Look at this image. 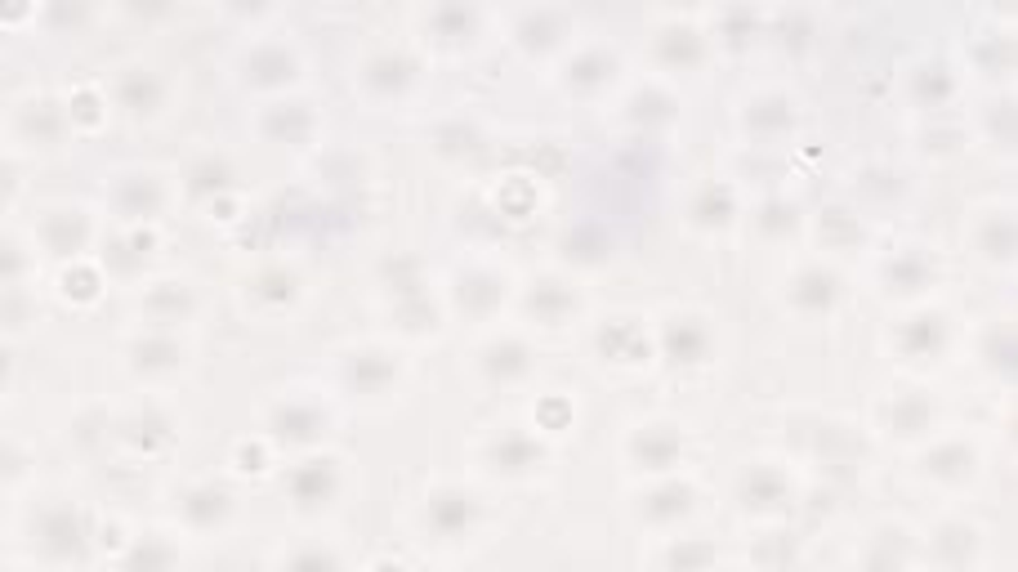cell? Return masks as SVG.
Listing matches in <instances>:
<instances>
[{
  "instance_id": "cell-10",
  "label": "cell",
  "mask_w": 1018,
  "mask_h": 572,
  "mask_svg": "<svg viewBox=\"0 0 1018 572\" xmlns=\"http://www.w3.org/2000/svg\"><path fill=\"white\" fill-rule=\"evenodd\" d=\"M251 72L255 76H264V81H282V76H291L295 72V54L286 50V45H259V50L251 54Z\"/></svg>"
},
{
  "instance_id": "cell-19",
  "label": "cell",
  "mask_w": 1018,
  "mask_h": 572,
  "mask_svg": "<svg viewBox=\"0 0 1018 572\" xmlns=\"http://www.w3.org/2000/svg\"><path fill=\"white\" fill-rule=\"evenodd\" d=\"M291 572H335V555H326V550H300V555L291 559Z\"/></svg>"
},
{
  "instance_id": "cell-15",
  "label": "cell",
  "mask_w": 1018,
  "mask_h": 572,
  "mask_svg": "<svg viewBox=\"0 0 1018 572\" xmlns=\"http://www.w3.org/2000/svg\"><path fill=\"white\" fill-rule=\"evenodd\" d=\"M184 510H188L197 523H215L219 514H228V492H219V488H201V492H192V497L184 501Z\"/></svg>"
},
{
  "instance_id": "cell-14",
  "label": "cell",
  "mask_w": 1018,
  "mask_h": 572,
  "mask_svg": "<svg viewBox=\"0 0 1018 572\" xmlns=\"http://www.w3.org/2000/svg\"><path fill=\"white\" fill-rule=\"evenodd\" d=\"M701 349H706V331H701V322H675V327H670V354H675L679 362L697 358Z\"/></svg>"
},
{
  "instance_id": "cell-2",
  "label": "cell",
  "mask_w": 1018,
  "mask_h": 572,
  "mask_svg": "<svg viewBox=\"0 0 1018 572\" xmlns=\"http://www.w3.org/2000/svg\"><path fill=\"white\" fill-rule=\"evenodd\" d=\"M563 9H545V5H532L518 14V36H523V45H554L563 36Z\"/></svg>"
},
{
  "instance_id": "cell-8",
  "label": "cell",
  "mask_w": 1018,
  "mask_h": 572,
  "mask_svg": "<svg viewBox=\"0 0 1018 572\" xmlns=\"http://www.w3.org/2000/svg\"><path fill=\"white\" fill-rule=\"evenodd\" d=\"M791 300L804 304V309H827V304H835V278L822 273V269H809L800 282H795Z\"/></svg>"
},
{
  "instance_id": "cell-1",
  "label": "cell",
  "mask_w": 1018,
  "mask_h": 572,
  "mask_svg": "<svg viewBox=\"0 0 1018 572\" xmlns=\"http://www.w3.org/2000/svg\"><path fill=\"white\" fill-rule=\"evenodd\" d=\"M411 72H416V63L407 59L402 50H380V54H371L367 59V68H362V76H367V85L371 90H402V85L411 81Z\"/></svg>"
},
{
  "instance_id": "cell-12",
  "label": "cell",
  "mask_w": 1018,
  "mask_h": 572,
  "mask_svg": "<svg viewBox=\"0 0 1018 572\" xmlns=\"http://www.w3.org/2000/svg\"><path fill=\"white\" fill-rule=\"evenodd\" d=\"M782 492H786L782 474L768 470V465H755V470L746 474V497H751L755 505H777V501H782Z\"/></svg>"
},
{
  "instance_id": "cell-3",
  "label": "cell",
  "mask_w": 1018,
  "mask_h": 572,
  "mask_svg": "<svg viewBox=\"0 0 1018 572\" xmlns=\"http://www.w3.org/2000/svg\"><path fill=\"white\" fill-rule=\"evenodd\" d=\"M657 54L666 63H697L701 59V32L693 23H670L657 32Z\"/></svg>"
},
{
  "instance_id": "cell-7",
  "label": "cell",
  "mask_w": 1018,
  "mask_h": 572,
  "mask_svg": "<svg viewBox=\"0 0 1018 572\" xmlns=\"http://www.w3.org/2000/svg\"><path fill=\"white\" fill-rule=\"evenodd\" d=\"M679 434L675 429H666V425H657V429H643L639 434V443H635V452L643 456L648 465H670L679 456Z\"/></svg>"
},
{
  "instance_id": "cell-5",
  "label": "cell",
  "mask_w": 1018,
  "mask_h": 572,
  "mask_svg": "<svg viewBox=\"0 0 1018 572\" xmlns=\"http://www.w3.org/2000/svg\"><path fill=\"white\" fill-rule=\"evenodd\" d=\"M157 94H161V85H157V76H152L148 68H130V72L117 76V99L126 103V108H134V112H148L152 103H157Z\"/></svg>"
},
{
  "instance_id": "cell-17",
  "label": "cell",
  "mask_w": 1018,
  "mask_h": 572,
  "mask_svg": "<svg viewBox=\"0 0 1018 572\" xmlns=\"http://www.w3.org/2000/svg\"><path fill=\"white\" fill-rule=\"evenodd\" d=\"M648 501H652L648 505L652 514H684L688 505H693V488H679L675 483V488H661L657 497H648Z\"/></svg>"
},
{
  "instance_id": "cell-9",
  "label": "cell",
  "mask_w": 1018,
  "mask_h": 572,
  "mask_svg": "<svg viewBox=\"0 0 1018 572\" xmlns=\"http://www.w3.org/2000/svg\"><path fill=\"white\" fill-rule=\"evenodd\" d=\"M429 519H434V528H443V532H460L469 519H474V505L460 497V492H443V497H434V505H429Z\"/></svg>"
},
{
  "instance_id": "cell-21",
  "label": "cell",
  "mask_w": 1018,
  "mask_h": 572,
  "mask_svg": "<svg viewBox=\"0 0 1018 572\" xmlns=\"http://www.w3.org/2000/svg\"><path fill=\"white\" fill-rule=\"evenodd\" d=\"M706 559H710V546H693V550L679 546V550H675V564H679V568H684V564H706Z\"/></svg>"
},
{
  "instance_id": "cell-16",
  "label": "cell",
  "mask_w": 1018,
  "mask_h": 572,
  "mask_svg": "<svg viewBox=\"0 0 1018 572\" xmlns=\"http://www.w3.org/2000/svg\"><path fill=\"white\" fill-rule=\"evenodd\" d=\"M487 367H492V371H509V376H514V371L527 367V349L514 345V340H501V345L487 354Z\"/></svg>"
},
{
  "instance_id": "cell-13",
  "label": "cell",
  "mask_w": 1018,
  "mask_h": 572,
  "mask_svg": "<svg viewBox=\"0 0 1018 572\" xmlns=\"http://www.w3.org/2000/svg\"><path fill=\"white\" fill-rule=\"evenodd\" d=\"M898 345H907L911 354H929L934 345H943V322H938V318L907 322V327H902V336H898Z\"/></svg>"
},
{
  "instance_id": "cell-18",
  "label": "cell",
  "mask_w": 1018,
  "mask_h": 572,
  "mask_svg": "<svg viewBox=\"0 0 1018 572\" xmlns=\"http://www.w3.org/2000/svg\"><path fill=\"white\" fill-rule=\"evenodd\" d=\"M608 68H612V63H608V54H603V50H585L581 59L572 63V76H576V81H599Z\"/></svg>"
},
{
  "instance_id": "cell-4",
  "label": "cell",
  "mask_w": 1018,
  "mask_h": 572,
  "mask_svg": "<svg viewBox=\"0 0 1018 572\" xmlns=\"http://www.w3.org/2000/svg\"><path fill=\"white\" fill-rule=\"evenodd\" d=\"M41 541L54 550V555H72V550L85 546V523L76 519L72 510H54L50 519L41 523Z\"/></svg>"
},
{
  "instance_id": "cell-20",
  "label": "cell",
  "mask_w": 1018,
  "mask_h": 572,
  "mask_svg": "<svg viewBox=\"0 0 1018 572\" xmlns=\"http://www.w3.org/2000/svg\"><path fill=\"white\" fill-rule=\"evenodd\" d=\"M532 456H536L532 438H518L514 434V438H505V443H501V461H532Z\"/></svg>"
},
{
  "instance_id": "cell-11",
  "label": "cell",
  "mask_w": 1018,
  "mask_h": 572,
  "mask_svg": "<svg viewBox=\"0 0 1018 572\" xmlns=\"http://www.w3.org/2000/svg\"><path fill=\"white\" fill-rule=\"evenodd\" d=\"M429 23L443 36H469L478 27V9L474 5H438L434 14H429Z\"/></svg>"
},
{
  "instance_id": "cell-6",
  "label": "cell",
  "mask_w": 1018,
  "mask_h": 572,
  "mask_svg": "<svg viewBox=\"0 0 1018 572\" xmlns=\"http://www.w3.org/2000/svg\"><path fill=\"white\" fill-rule=\"evenodd\" d=\"M331 488H335V470L326 461H309V465H300V470L291 474V497H300L304 505L322 501Z\"/></svg>"
}]
</instances>
